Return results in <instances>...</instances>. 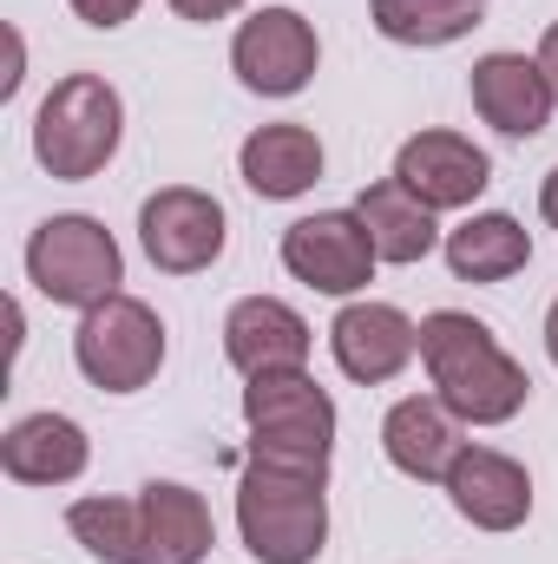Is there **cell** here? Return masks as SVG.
Masks as SVG:
<instances>
[{
  "label": "cell",
  "instance_id": "cell-12",
  "mask_svg": "<svg viewBox=\"0 0 558 564\" xmlns=\"http://www.w3.org/2000/svg\"><path fill=\"white\" fill-rule=\"evenodd\" d=\"M395 177L415 191L427 210H466L493 184V164H486L480 144L460 139V132H415L395 151Z\"/></svg>",
  "mask_w": 558,
  "mask_h": 564
},
{
  "label": "cell",
  "instance_id": "cell-3",
  "mask_svg": "<svg viewBox=\"0 0 558 564\" xmlns=\"http://www.w3.org/2000/svg\"><path fill=\"white\" fill-rule=\"evenodd\" d=\"M126 139V106L99 73H66L33 119V158L60 177V184H86L112 164V151Z\"/></svg>",
  "mask_w": 558,
  "mask_h": 564
},
{
  "label": "cell",
  "instance_id": "cell-16",
  "mask_svg": "<svg viewBox=\"0 0 558 564\" xmlns=\"http://www.w3.org/2000/svg\"><path fill=\"white\" fill-rule=\"evenodd\" d=\"M86 459H93V440H86V426L66 421V414H26V421L7 426V440H0V466L20 486H66V479L86 473Z\"/></svg>",
  "mask_w": 558,
  "mask_h": 564
},
{
  "label": "cell",
  "instance_id": "cell-10",
  "mask_svg": "<svg viewBox=\"0 0 558 564\" xmlns=\"http://www.w3.org/2000/svg\"><path fill=\"white\" fill-rule=\"evenodd\" d=\"M440 486H447L453 512L480 532H519L533 519V473L493 446H460V459Z\"/></svg>",
  "mask_w": 558,
  "mask_h": 564
},
{
  "label": "cell",
  "instance_id": "cell-4",
  "mask_svg": "<svg viewBox=\"0 0 558 564\" xmlns=\"http://www.w3.org/2000/svg\"><path fill=\"white\" fill-rule=\"evenodd\" d=\"M329 479H302L277 466H244L237 479V532L257 564H315L329 545Z\"/></svg>",
  "mask_w": 558,
  "mask_h": 564
},
{
  "label": "cell",
  "instance_id": "cell-24",
  "mask_svg": "<svg viewBox=\"0 0 558 564\" xmlns=\"http://www.w3.org/2000/svg\"><path fill=\"white\" fill-rule=\"evenodd\" d=\"M244 0H171V13L178 20H197V26H211V20H230Z\"/></svg>",
  "mask_w": 558,
  "mask_h": 564
},
{
  "label": "cell",
  "instance_id": "cell-6",
  "mask_svg": "<svg viewBox=\"0 0 558 564\" xmlns=\"http://www.w3.org/2000/svg\"><path fill=\"white\" fill-rule=\"evenodd\" d=\"M73 361L93 388L106 394H139L158 381L164 368V322L144 308L139 295H112L99 308L79 315V335H73Z\"/></svg>",
  "mask_w": 558,
  "mask_h": 564
},
{
  "label": "cell",
  "instance_id": "cell-1",
  "mask_svg": "<svg viewBox=\"0 0 558 564\" xmlns=\"http://www.w3.org/2000/svg\"><path fill=\"white\" fill-rule=\"evenodd\" d=\"M420 361L433 394L466 426H506L533 394V375L500 348V335L460 308H433L420 322Z\"/></svg>",
  "mask_w": 558,
  "mask_h": 564
},
{
  "label": "cell",
  "instance_id": "cell-27",
  "mask_svg": "<svg viewBox=\"0 0 558 564\" xmlns=\"http://www.w3.org/2000/svg\"><path fill=\"white\" fill-rule=\"evenodd\" d=\"M546 355H552V368H558V302L546 308Z\"/></svg>",
  "mask_w": 558,
  "mask_h": 564
},
{
  "label": "cell",
  "instance_id": "cell-19",
  "mask_svg": "<svg viewBox=\"0 0 558 564\" xmlns=\"http://www.w3.org/2000/svg\"><path fill=\"white\" fill-rule=\"evenodd\" d=\"M355 217L368 224V243H375L382 263H420V257H433V243H440L433 210L420 204L401 177L368 184V191L355 197Z\"/></svg>",
  "mask_w": 558,
  "mask_h": 564
},
{
  "label": "cell",
  "instance_id": "cell-13",
  "mask_svg": "<svg viewBox=\"0 0 558 564\" xmlns=\"http://www.w3.org/2000/svg\"><path fill=\"white\" fill-rule=\"evenodd\" d=\"M309 322L277 302V295H244L230 315H224V355L244 381L257 375H289V368H309Z\"/></svg>",
  "mask_w": 558,
  "mask_h": 564
},
{
  "label": "cell",
  "instance_id": "cell-2",
  "mask_svg": "<svg viewBox=\"0 0 558 564\" xmlns=\"http://www.w3.org/2000/svg\"><path fill=\"white\" fill-rule=\"evenodd\" d=\"M244 421H250V459L302 473V479H329V453H335V401L329 388H315L302 368L289 375H257L244 388Z\"/></svg>",
  "mask_w": 558,
  "mask_h": 564
},
{
  "label": "cell",
  "instance_id": "cell-18",
  "mask_svg": "<svg viewBox=\"0 0 558 564\" xmlns=\"http://www.w3.org/2000/svg\"><path fill=\"white\" fill-rule=\"evenodd\" d=\"M237 171H244V184L257 197L289 204V197H302L322 177V139L309 126H257L244 139V151H237Z\"/></svg>",
  "mask_w": 558,
  "mask_h": 564
},
{
  "label": "cell",
  "instance_id": "cell-25",
  "mask_svg": "<svg viewBox=\"0 0 558 564\" xmlns=\"http://www.w3.org/2000/svg\"><path fill=\"white\" fill-rule=\"evenodd\" d=\"M533 59H539V73H546V86H552V99H558V20L546 26V40H539Z\"/></svg>",
  "mask_w": 558,
  "mask_h": 564
},
{
  "label": "cell",
  "instance_id": "cell-8",
  "mask_svg": "<svg viewBox=\"0 0 558 564\" xmlns=\"http://www.w3.org/2000/svg\"><path fill=\"white\" fill-rule=\"evenodd\" d=\"M375 243H368V224L355 210H315V217H296L282 230V270L322 295H355L375 282Z\"/></svg>",
  "mask_w": 558,
  "mask_h": 564
},
{
  "label": "cell",
  "instance_id": "cell-15",
  "mask_svg": "<svg viewBox=\"0 0 558 564\" xmlns=\"http://www.w3.org/2000/svg\"><path fill=\"white\" fill-rule=\"evenodd\" d=\"M460 414L440 401V394H408V401H395L388 408V421H382V453H388V466L395 473H408V479H447L453 473V459H460Z\"/></svg>",
  "mask_w": 558,
  "mask_h": 564
},
{
  "label": "cell",
  "instance_id": "cell-26",
  "mask_svg": "<svg viewBox=\"0 0 558 564\" xmlns=\"http://www.w3.org/2000/svg\"><path fill=\"white\" fill-rule=\"evenodd\" d=\"M539 210H546V224L558 230V171L546 177V184H539Z\"/></svg>",
  "mask_w": 558,
  "mask_h": 564
},
{
  "label": "cell",
  "instance_id": "cell-5",
  "mask_svg": "<svg viewBox=\"0 0 558 564\" xmlns=\"http://www.w3.org/2000/svg\"><path fill=\"white\" fill-rule=\"evenodd\" d=\"M26 282H33L46 302L86 315V308H99V302L119 295L126 257H119V243H112V230H106L99 217L66 210V217H46V224L33 230V243H26Z\"/></svg>",
  "mask_w": 558,
  "mask_h": 564
},
{
  "label": "cell",
  "instance_id": "cell-22",
  "mask_svg": "<svg viewBox=\"0 0 558 564\" xmlns=\"http://www.w3.org/2000/svg\"><path fill=\"white\" fill-rule=\"evenodd\" d=\"M66 532L93 552L99 564H144V506L139 499H73L66 506Z\"/></svg>",
  "mask_w": 558,
  "mask_h": 564
},
{
  "label": "cell",
  "instance_id": "cell-11",
  "mask_svg": "<svg viewBox=\"0 0 558 564\" xmlns=\"http://www.w3.org/2000/svg\"><path fill=\"white\" fill-rule=\"evenodd\" d=\"M329 348H335V368L348 381L382 388L420 355V328L395 302H348L335 315V328H329Z\"/></svg>",
  "mask_w": 558,
  "mask_h": 564
},
{
  "label": "cell",
  "instance_id": "cell-7",
  "mask_svg": "<svg viewBox=\"0 0 558 564\" xmlns=\"http://www.w3.org/2000/svg\"><path fill=\"white\" fill-rule=\"evenodd\" d=\"M224 237H230L224 204L211 191H191V184L151 191L139 210V243H144V257H151V270H164V276L211 270L224 257Z\"/></svg>",
  "mask_w": 558,
  "mask_h": 564
},
{
  "label": "cell",
  "instance_id": "cell-14",
  "mask_svg": "<svg viewBox=\"0 0 558 564\" xmlns=\"http://www.w3.org/2000/svg\"><path fill=\"white\" fill-rule=\"evenodd\" d=\"M552 106L558 99H552V86H546V73H539V59H526V53H486L473 66V112L493 132L539 139L546 119H552Z\"/></svg>",
  "mask_w": 558,
  "mask_h": 564
},
{
  "label": "cell",
  "instance_id": "cell-17",
  "mask_svg": "<svg viewBox=\"0 0 558 564\" xmlns=\"http://www.w3.org/2000/svg\"><path fill=\"white\" fill-rule=\"evenodd\" d=\"M144 506V564H204L217 545V525H211V506L178 486V479H151L139 492Z\"/></svg>",
  "mask_w": 558,
  "mask_h": 564
},
{
  "label": "cell",
  "instance_id": "cell-9",
  "mask_svg": "<svg viewBox=\"0 0 558 564\" xmlns=\"http://www.w3.org/2000/svg\"><path fill=\"white\" fill-rule=\"evenodd\" d=\"M315 59H322L315 26H309L296 7H264V13H250V20L237 26V40H230L237 79H244L250 93H264V99H296V93L315 79Z\"/></svg>",
  "mask_w": 558,
  "mask_h": 564
},
{
  "label": "cell",
  "instance_id": "cell-21",
  "mask_svg": "<svg viewBox=\"0 0 558 564\" xmlns=\"http://www.w3.org/2000/svg\"><path fill=\"white\" fill-rule=\"evenodd\" d=\"M368 20L395 46H453L486 20V0H368Z\"/></svg>",
  "mask_w": 558,
  "mask_h": 564
},
{
  "label": "cell",
  "instance_id": "cell-23",
  "mask_svg": "<svg viewBox=\"0 0 558 564\" xmlns=\"http://www.w3.org/2000/svg\"><path fill=\"white\" fill-rule=\"evenodd\" d=\"M66 7H73L86 26H106V33H112V26H126V20L139 13L144 0H66Z\"/></svg>",
  "mask_w": 558,
  "mask_h": 564
},
{
  "label": "cell",
  "instance_id": "cell-20",
  "mask_svg": "<svg viewBox=\"0 0 558 564\" xmlns=\"http://www.w3.org/2000/svg\"><path fill=\"white\" fill-rule=\"evenodd\" d=\"M447 270L460 282H506L519 276L526 263H533V237H526V224L519 217H506V210H480V217H466L460 230H447Z\"/></svg>",
  "mask_w": 558,
  "mask_h": 564
}]
</instances>
